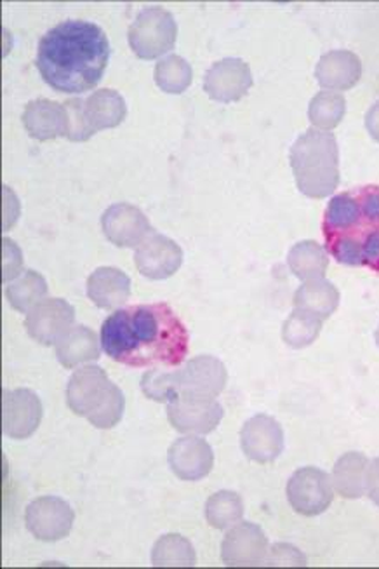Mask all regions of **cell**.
Returning <instances> with one entry per match:
<instances>
[{"mask_svg":"<svg viewBox=\"0 0 379 569\" xmlns=\"http://www.w3.org/2000/svg\"><path fill=\"white\" fill-rule=\"evenodd\" d=\"M101 347L129 368H172L187 357L188 329L168 303L126 307L101 326Z\"/></svg>","mask_w":379,"mask_h":569,"instance_id":"cell-1","label":"cell"},{"mask_svg":"<svg viewBox=\"0 0 379 569\" xmlns=\"http://www.w3.org/2000/svg\"><path fill=\"white\" fill-rule=\"evenodd\" d=\"M110 60V44L92 21L67 20L52 27L39 42L37 69L60 92L80 94L97 88Z\"/></svg>","mask_w":379,"mask_h":569,"instance_id":"cell-2","label":"cell"},{"mask_svg":"<svg viewBox=\"0 0 379 569\" xmlns=\"http://www.w3.org/2000/svg\"><path fill=\"white\" fill-rule=\"evenodd\" d=\"M322 233L326 248L340 263L379 273V184L332 197Z\"/></svg>","mask_w":379,"mask_h":569,"instance_id":"cell-3","label":"cell"},{"mask_svg":"<svg viewBox=\"0 0 379 569\" xmlns=\"http://www.w3.org/2000/svg\"><path fill=\"white\" fill-rule=\"evenodd\" d=\"M291 168L301 193L311 199L331 196L340 183V150L332 132L310 129L295 141Z\"/></svg>","mask_w":379,"mask_h":569,"instance_id":"cell-4","label":"cell"},{"mask_svg":"<svg viewBox=\"0 0 379 569\" xmlns=\"http://www.w3.org/2000/svg\"><path fill=\"white\" fill-rule=\"evenodd\" d=\"M67 401L73 413L101 430L113 429L124 415V393L100 366L77 369L67 387Z\"/></svg>","mask_w":379,"mask_h":569,"instance_id":"cell-5","label":"cell"},{"mask_svg":"<svg viewBox=\"0 0 379 569\" xmlns=\"http://www.w3.org/2000/svg\"><path fill=\"white\" fill-rule=\"evenodd\" d=\"M178 36L174 18L164 8L140 11L129 27V44L143 60H156L172 49Z\"/></svg>","mask_w":379,"mask_h":569,"instance_id":"cell-6","label":"cell"},{"mask_svg":"<svg viewBox=\"0 0 379 569\" xmlns=\"http://www.w3.org/2000/svg\"><path fill=\"white\" fill-rule=\"evenodd\" d=\"M335 491L328 473L316 467H305L292 473L288 482V500L301 516L313 518L331 507Z\"/></svg>","mask_w":379,"mask_h":569,"instance_id":"cell-7","label":"cell"},{"mask_svg":"<svg viewBox=\"0 0 379 569\" xmlns=\"http://www.w3.org/2000/svg\"><path fill=\"white\" fill-rule=\"evenodd\" d=\"M223 408L216 399L180 393L169 402L168 420L181 433H211L223 420Z\"/></svg>","mask_w":379,"mask_h":569,"instance_id":"cell-8","label":"cell"},{"mask_svg":"<svg viewBox=\"0 0 379 569\" xmlns=\"http://www.w3.org/2000/svg\"><path fill=\"white\" fill-rule=\"evenodd\" d=\"M24 521L30 533L42 541H58L69 537L76 513L67 501L58 497H40L27 507Z\"/></svg>","mask_w":379,"mask_h":569,"instance_id":"cell-9","label":"cell"},{"mask_svg":"<svg viewBox=\"0 0 379 569\" xmlns=\"http://www.w3.org/2000/svg\"><path fill=\"white\" fill-rule=\"evenodd\" d=\"M76 310L61 298H46L27 316V331L40 346H57L58 340L72 328Z\"/></svg>","mask_w":379,"mask_h":569,"instance_id":"cell-10","label":"cell"},{"mask_svg":"<svg viewBox=\"0 0 379 569\" xmlns=\"http://www.w3.org/2000/svg\"><path fill=\"white\" fill-rule=\"evenodd\" d=\"M252 73L249 64L239 58H227L212 64L206 73L205 91L212 100L233 103L242 100L252 88Z\"/></svg>","mask_w":379,"mask_h":569,"instance_id":"cell-11","label":"cell"},{"mask_svg":"<svg viewBox=\"0 0 379 569\" xmlns=\"http://www.w3.org/2000/svg\"><path fill=\"white\" fill-rule=\"evenodd\" d=\"M104 236L119 248H138L147 237L152 236V224L137 206H110L101 218Z\"/></svg>","mask_w":379,"mask_h":569,"instance_id":"cell-12","label":"cell"},{"mask_svg":"<svg viewBox=\"0 0 379 569\" xmlns=\"http://www.w3.org/2000/svg\"><path fill=\"white\" fill-rule=\"evenodd\" d=\"M180 393L216 399L227 387L228 373L223 362L212 356H199L176 371Z\"/></svg>","mask_w":379,"mask_h":569,"instance_id":"cell-13","label":"cell"},{"mask_svg":"<svg viewBox=\"0 0 379 569\" xmlns=\"http://www.w3.org/2000/svg\"><path fill=\"white\" fill-rule=\"evenodd\" d=\"M240 445L249 460L258 463L276 461L283 451L282 427L276 418L256 415L242 427Z\"/></svg>","mask_w":379,"mask_h":569,"instance_id":"cell-14","label":"cell"},{"mask_svg":"<svg viewBox=\"0 0 379 569\" xmlns=\"http://www.w3.org/2000/svg\"><path fill=\"white\" fill-rule=\"evenodd\" d=\"M138 270L148 279L160 281L174 276L183 263V251L169 237L152 233L137 248Z\"/></svg>","mask_w":379,"mask_h":569,"instance_id":"cell-15","label":"cell"},{"mask_svg":"<svg viewBox=\"0 0 379 569\" xmlns=\"http://www.w3.org/2000/svg\"><path fill=\"white\" fill-rule=\"evenodd\" d=\"M268 540L260 526L240 522L228 531L221 559L228 566H258L267 562Z\"/></svg>","mask_w":379,"mask_h":569,"instance_id":"cell-16","label":"cell"},{"mask_svg":"<svg viewBox=\"0 0 379 569\" xmlns=\"http://www.w3.org/2000/svg\"><path fill=\"white\" fill-rule=\"evenodd\" d=\"M4 433L11 439H29L42 420V405L32 390L4 392Z\"/></svg>","mask_w":379,"mask_h":569,"instance_id":"cell-17","label":"cell"},{"mask_svg":"<svg viewBox=\"0 0 379 569\" xmlns=\"http://www.w3.org/2000/svg\"><path fill=\"white\" fill-rule=\"evenodd\" d=\"M169 467L183 481L208 478L215 466V453L208 441L200 438L178 439L169 448Z\"/></svg>","mask_w":379,"mask_h":569,"instance_id":"cell-18","label":"cell"},{"mask_svg":"<svg viewBox=\"0 0 379 569\" xmlns=\"http://www.w3.org/2000/svg\"><path fill=\"white\" fill-rule=\"evenodd\" d=\"M126 101L113 89H101L92 92L88 100L82 101V126L86 138L103 129L116 128L124 121Z\"/></svg>","mask_w":379,"mask_h":569,"instance_id":"cell-19","label":"cell"},{"mask_svg":"<svg viewBox=\"0 0 379 569\" xmlns=\"http://www.w3.org/2000/svg\"><path fill=\"white\" fill-rule=\"evenodd\" d=\"M362 76V63L356 52L338 51L328 52L320 58L317 64L316 77L319 84L335 91H347L359 82Z\"/></svg>","mask_w":379,"mask_h":569,"instance_id":"cell-20","label":"cell"},{"mask_svg":"<svg viewBox=\"0 0 379 569\" xmlns=\"http://www.w3.org/2000/svg\"><path fill=\"white\" fill-rule=\"evenodd\" d=\"M131 295V279L122 270L101 267L88 279V297L100 309L124 306Z\"/></svg>","mask_w":379,"mask_h":569,"instance_id":"cell-21","label":"cell"},{"mask_svg":"<svg viewBox=\"0 0 379 569\" xmlns=\"http://www.w3.org/2000/svg\"><path fill=\"white\" fill-rule=\"evenodd\" d=\"M23 124L30 137L40 141L67 137V116H64L63 104L57 101L37 100L27 104Z\"/></svg>","mask_w":379,"mask_h":569,"instance_id":"cell-22","label":"cell"},{"mask_svg":"<svg viewBox=\"0 0 379 569\" xmlns=\"http://www.w3.org/2000/svg\"><path fill=\"white\" fill-rule=\"evenodd\" d=\"M100 353L97 333L86 326H72L57 343L58 361L64 368H76L84 362L97 361Z\"/></svg>","mask_w":379,"mask_h":569,"instance_id":"cell-23","label":"cell"},{"mask_svg":"<svg viewBox=\"0 0 379 569\" xmlns=\"http://www.w3.org/2000/svg\"><path fill=\"white\" fill-rule=\"evenodd\" d=\"M368 458L362 453H347L336 461L332 470V486L341 497L347 500H357L368 493L366 478H368Z\"/></svg>","mask_w":379,"mask_h":569,"instance_id":"cell-24","label":"cell"},{"mask_svg":"<svg viewBox=\"0 0 379 569\" xmlns=\"http://www.w3.org/2000/svg\"><path fill=\"white\" fill-rule=\"evenodd\" d=\"M340 306V291L326 279L307 281L295 295V309L328 319Z\"/></svg>","mask_w":379,"mask_h":569,"instance_id":"cell-25","label":"cell"},{"mask_svg":"<svg viewBox=\"0 0 379 569\" xmlns=\"http://www.w3.org/2000/svg\"><path fill=\"white\" fill-rule=\"evenodd\" d=\"M288 263L289 269L296 277H300L301 281H316L323 279V273L329 267V258L322 246L316 241H303L298 242L289 251Z\"/></svg>","mask_w":379,"mask_h":569,"instance_id":"cell-26","label":"cell"},{"mask_svg":"<svg viewBox=\"0 0 379 569\" xmlns=\"http://www.w3.org/2000/svg\"><path fill=\"white\" fill-rule=\"evenodd\" d=\"M6 295L12 309L30 312L48 295V282L36 270H27L23 276L18 277L17 281L8 286Z\"/></svg>","mask_w":379,"mask_h":569,"instance_id":"cell-27","label":"cell"},{"mask_svg":"<svg viewBox=\"0 0 379 569\" xmlns=\"http://www.w3.org/2000/svg\"><path fill=\"white\" fill-rule=\"evenodd\" d=\"M345 112H347V101L343 94L336 91H320L308 107L310 122L320 131L335 129L343 119Z\"/></svg>","mask_w":379,"mask_h":569,"instance_id":"cell-28","label":"cell"},{"mask_svg":"<svg viewBox=\"0 0 379 569\" xmlns=\"http://www.w3.org/2000/svg\"><path fill=\"white\" fill-rule=\"evenodd\" d=\"M322 319L305 310L295 309L282 326V338L292 349L311 346L319 337Z\"/></svg>","mask_w":379,"mask_h":569,"instance_id":"cell-29","label":"cell"},{"mask_svg":"<svg viewBox=\"0 0 379 569\" xmlns=\"http://www.w3.org/2000/svg\"><path fill=\"white\" fill-rule=\"evenodd\" d=\"M243 501L233 491H220L212 495L206 506V518L209 525L216 529H227L242 519Z\"/></svg>","mask_w":379,"mask_h":569,"instance_id":"cell-30","label":"cell"},{"mask_svg":"<svg viewBox=\"0 0 379 569\" xmlns=\"http://www.w3.org/2000/svg\"><path fill=\"white\" fill-rule=\"evenodd\" d=\"M196 561L192 543L181 535H166L153 547V566H193Z\"/></svg>","mask_w":379,"mask_h":569,"instance_id":"cell-31","label":"cell"},{"mask_svg":"<svg viewBox=\"0 0 379 569\" xmlns=\"http://www.w3.org/2000/svg\"><path fill=\"white\" fill-rule=\"evenodd\" d=\"M192 67L181 57L164 58L156 67V82L162 91L180 94L192 84Z\"/></svg>","mask_w":379,"mask_h":569,"instance_id":"cell-32","label":"cell"},{"mask_svg":"<svg viewBox=\"0 0 379 569\" xmlns=\"http://www.w3.org/2000/svg\"><path fill=\"white\" fill-rule=\"evenodd\" d=\"M141 390L148 399L157 402H171L180 396L178 387V375L176 371H164V369H152L144 373L141 380Z\"/></svg>","mask_w":379,"mask_h":569,"instance_id":"cell-33","label":"cell"},{"mask_svg":"<svg viewBox=\"0 0 379 569\" xmlns=\"http://www.w3.org/2000/svg\"><path fill=\"white\" fill-rule=\"evenodd\" d=\"M267 562L270 566H307V558L289 543H277L268 550Z\"/></svg>","mask_w":379,"mask_h":569,"instance_id":"cell-34","label":"cell"},{"mask_svg":"<svg viewBox=\"0 0 379 569\" xmlns=\"http://www.w3.org/2000/svg\"><path fill=\"white\" fill-rule=\"evenodd\" d=\"M4 281L18 277L23 269V257L21 249L11 239H4Z\"/></svg>","mask_w":379,"mask_h":569,"instance_id":"cell-35","label":"cell"},{"mask_svg":"<svg viewBox=\"0 0 379 569\" xmlns=\"http://www.w3.org/2000/svg\"><path fill=\"white\" fill-rule=\"evenodd\" d=\"M366 488H368L369 498L379 507V458L369 463Z\"/></svg>","mask_w":379,"mask_h":569,"instance_id":"cell-36","label":"cell"},{"mask_svg":"<svg viewBox=\"0 0 379 569\" xmlns=\"http://www.w3.org/2000/svg\"><path fill=\"white\" fill-rule=\"evenodd\" d=\"M366 128H368L369 134L379 141V101L369 109L368 116H366Z\"/></svg>","mask_w":379,"mask_h":569,"instance_id":"cell-37","label":"cell"},{"mask_svg":"<svg viewBox=\"0 0 379 569\" xmlns=\"http://www.w3.org/2000/svg\"><path fill=\"white\" fill-rule=\"evenodd\" d=\"M376 343H378V347H379V328H378V331H376Z\"/></svg>","mask_w":379,"mask_h":569,"instance_id":"cell-38","label":"cell"}]
</instances>
